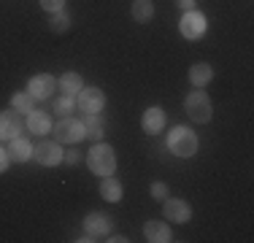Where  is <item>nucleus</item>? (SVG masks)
Returning <instances> with one entry per match:
<instances>
[{"label":"nucleus","instance_id":"obj_20","mask_svg":"<svg viewBox=\"0 0 254 243\" xmlns=\"http://www.w3.org/2000/svg\"><path fill=\"white\" fill-rule=\"evenodd\" d=\"M130 14H132V19H135V22H149L154 16V3H152V0H132Z\"/></svg>","mask_w":254,"mask_h":243},{"label":"nucleus","instance_id":"obj_14","mask_svg":"<svg viewBox=\"0 0 254 243\" xmlns=\"http://www.w3.org/2000/svg\"><path fill=\"white\" fill-rule=\"evenodd\" d=\"M27 130L35 132V135H46L52 132V119L46 111H30L27 114Z\"/></svg>","mask_w":254,"mask_h":243},{"label":"nucleus","instance_id":"obj_26","mask_svg":"<svg viewBox=\"0 0 254 243\" xmlns=\"http://www.w3.org/2000/svg\"><path fill=\"white\" fill-rule=\"evenodd\" d=\"M8 162H11V160H8V151H5L3 146H0V173L5 170V165H8Z\"/></svg>","mask_w":254,"mask_h":243},{"label":"nucleus","instance_id":"obj_19","mask_svg":"<svg viewBox=\"0 0 254 243\" xmlns=\"http://www.w3.org/2000/svg\"><path fill=\"white\" fill-rule=\"evenodd\" d=\"M57 87L63 89L65 95H78L81 92V87H84V78L78 76V73H63V76H60V81H57Z\"/></svg>","mask_w":254,"mask_h":243},{"label":"nucleus","instance_id":"obj_24","mask_svg":"<svg viewBox=\"0 0 254 243\" xmlns=\"http://www.w3.org/2000/svg\"><path fill=\"white\" fill-rule=\"evenodd\" d=\"M41 8L49 11V14H57V11L65 8V0H41Z\"/></svg>","mask_w":254,"mask_h":243},{"label":"nucleus","instance_id":"obj_13","mask_svg":"<svg viewBox=\"0 0 254 243\" xmlns=\"http://www.w3.org/2000/svg\"><path fill=\"white\" fill-rule=\"evenodd\" d=\"M84 227H87V233L95 235V238H98V235H108L111 219H108L106 214H98V211H95V214H89L87 219H84Z\"/></svg>","mask_w":254,"mask_h":243},{"label":"nucleus","instance_id":"obj_11","mask_svg":"<svg viewBox=\"0 0 254 243\" xmlns=\"http://www.w3.org/2000/svg\"><path fill=\"white\" fill-rule=\"evenodd\" d=\"M141 124H143V132H149V135H157V132L165 127V111H162L160 106H152L143 111L141 117Z\"/></svg>","mask_w":254,"mask_h":243},{"label":"nucleus","instance_id":"obj_4","mask_svg":"<svg viewBox=\"0 0 254 243\" xmlns=\"http://www.w3.org/2000/svg\"><path fill=\"white\" fill-rule=\"evenodd\" d=\"M52 132L57 135L60 143H78V141L84 138V122L70 119V117H63L57 124L52 127Z\"/></svg>","mask_w":254,"mask_h":243},{"label":"nucleus","instance_id":"obj_23","mask_svg":"<svg viewBox=\"0 0 254 243\" xmlns=\"http://www.w3.org/2000/svg\"><path fill=\"white\" fill-rule=\"evenodd\" d=\"M49 27L54 30V33H65V30L70 27V19H68V14H65V11H57V14H52V22H49Z\"/></svg>","mask_w":254,"mask_h":243},{"label":"nucleus","instance_id":"obj_18","mask_svg":"<svg viewBox=\"0 0 254 243\" xmlns=\"http://www.w3.org/2000/svg\"><path fill=\"white\" fill-rule=\"evenodd\" d=\"M211 78H214V70H211V65L195 62V65L190 68V81H192V87H205Z\"/></svg>","mask_w":254,"mask_h":243},{"label":"nucleus","instance_id":"obj_2","mask_svg":"<svg viewBox=\"0 0 254 243\" xmlns=\"http://www.w3.org/2000/svg\"><path fill=\"white\" fill-rule=\"evenodd\" d=\"M168 149L176 157H192L197 151V135L187 127H173L168 132Z\"/></svg>","mask_w":254,"mask_h":243},{"label":"nucleus","instance_id":"obj_12","mask_svg":"<svg viewBox=\"0 0 254 243\" xmlns=\"http://www.w3.org/2000/svg\"><path fill=\"white\" fill-rule=\"evenodd\" d=\"M8 160L11 162H25L33 157V143L27 141V138H22V135H16V138H11V143H8Z\"/></svg>","mask_w":254,"mask_h":243},{"label":"nucleus","instance_id":"obj_28","mask_svg":"<svg viewBox=\"0 0 254 243\" xmlns=\"http://www.w3.org/2000/svg\"><path fill=\"white\" fill-rule=\"evenodd\" d=\"M65 160H68L70 165H76V162L81 160V157H78V151H68V154H65Z\"/></svg>","mask_w":254,"mask_h":243},{"label":"nucleus","instance_id":"obj_3","mask_svg":"<svg viewBox=\"0 0 254 243\" xmlns=\"http://www.w3.org/2000/svg\"><path fill=\"white\" fill-rule=\"evenodd\" d=\"M184 108H187V117L192 122H197V124H205V122H211V114H214V108H211V100L205 92H190L184 100Z\"/></svg>","mask_w":254,"mask_h":243},{"label":"nucleus","instance_id":"obj_1","mask_svg":"<svg viewBox=\"0 0 254 243\" xmlns=\"http://www.w3.org/2000/svg\"><path fill=\"white\" fill-rule=\"evenodd\" d=\"M87 162H89V170L98 176H111L117 170V154H114V149L108 143H95L89 149Z\"/></svg>","mask_w":254,"mask_h":243},{"label":"nucleus","instance_id":"obj_25","mask_svg":"<svg viewBox=\"0 0 254 243\" xmlns=\"http://www.w3.org/2000/svg\"><path fill=\"white\" fill-rule=\"evenodd\" d=\"M152 197H154V200H165V197H168V184L154 181V184H152Z\"/></svg>","mask_w":254,"mask_h":243},{"label":"nucleus","instance_id":"obj_15","mask_svg":"<svg viewBox=\"0 0 254 243\" xmlns=\"http://www.w3.org/2000/svg\"><path fill=\"white\" fill-rule=\"evenodd\" d=\"M103 132H106V119H103L100 114H87V119H84V138L100 141Z\"/></svg>","mask_w":254,"mask_h":243},{"label":"nucleus","instance_id":"obj_9","mask_svg":"<svg viewBox=\"0 0 254 243\" xmlns=\"http://www.w3.org/2000/svg\"><path fill=\"white\" fill-rule=\"evenodd\" d=\"M33 160H38L41 165H46V168L60 165V162H63V149H60V143L44 141L41 146H35V149H33Z\"/></svg>","mask_w":254,"mask_h":243},{"label":"nucleus","instance_id":"obj_16","mask_svg":"<svg viewBox=\"0 0 254 243\" xmlns=\"http://www.w3.org/2000/svg\"><path fill=\"white\" fill-rule=\"evenodd\" d=\"M143 235L152 243H168L171 241V230H168L165 222H146L143 224Z\"/></svg>","mask_w":254,"mask_h":243},{"label":"nucleus","instance_id":"obj_5","mask_svg":"<svg viewBox=\"0 0 254 243\" xmlns=\"http://www.w3.org/2000/svg\"><path fill=\"white\" fill-rule=\"evenodd\" d=\"M106 106V95L98 87H81V92L76 95V108H81L84 114H98Z\"/></svg>","mask_w":254,"mask_h":243},{"label":"nucleus","instance_id":"obj_22","mask_svg":"<svg viewBox=\"0 0 254 243\" xmlns=\"http://www.w3.org/2000/svg\"><path fill=\"white\" fill-rule=\"evenodd\" d=\"M76 108V103H73V95H63L57 103H54V111L60 114V117H70V111Z\"/></svg>","mask_w":254,"mask_h":243},{"label":"nucleus","instance_id":"obj_6","mask_svg":"<svg viewBox=\"0 0 254 243\" xmlns=\"http://www.w3.org/2000/svg\"><path fill=\"white\" fill-rule=\"evenodd\" d=\"M179 30H181V35L190 38V41L200 38L205 33V16L200 11H184V16H181V22H179Z\"/></svg>","mask_w":254,"mask_h":243},{"label":"nucleus","instance_id":"obj_10","mask_svg":"<svg viewBox=\"0 0 254 243\" xmlns=\"http://www.w3.org/2000/svg\"><path fill=\"white\" fill-rule=\"evenodd\" d=\"M22 135V117L19 111H3L0 114V141H11V138Z\"/></svg>","mask_w":254,"mask_h":243},{"label":"nucleus","instance_id":"obj_7","mask_svg":"<svg viewBox=\"0 0 254 243\" xmlns=\"http://www.w3.org/2000/svg\"><path fill=\"white\" fill-rule=\"evenodd\" d=\"M27 87H30L27 92L33 95L35 100H46V97H52L54 89H57V78H54L52 73H38V76L30 78Z\"/></svg>","mask_w":254,"mask_h":243},{"label":"nucleus","instance_id":"obj_21","mask_svg":"<svg viewBox=\"0 0 254 243\" xmlns=\"http://www.w3.org/2000/svg\"><path fill=\"white\" fill-rule=\"evenodd\" d=\"M33 103H35V97L30 92H16L14 97H11V106H14L19 114H30L33 111Z\"/></svg>","mask_w":254,"mask_h":243},{"label":"nucleus","instance_id":"obj_17","mask_svg":"<svg viewBox=\"0 0 254 243\" xmlns=\"http://www.w3.org/2000/svg\"><path fill=\"white\" fill-rule=\"evenodd\" d=\"M100 194H103V200H108V203H119V200H122V184H119L114 176H103Z\"/></svg>","mask_w":254,"mask_h":243},{"label":"nucleus","instance_id":"obj_8","mask_svg":"<svg viewBox=\"0 0 254 243\" xmlns=\"http://www.w3.org/2000/svg\"><path fill=\"white\" fill-rule=\"evenodd\" d=\"M162 214H165L168 222H176V224H184V222H190V216H192V205L187 203V200H168L165 197V205H162Z\"/></svg>","mask_w":254,"mask_h":243},{"label":"nucleus","instance_id":"obj_27","mask_svg":"<svg viewBox=\"0 0 254 243\" xmlns=\"http://www.w3.org/2000/svg\"><path fill=\"white\" fill-rule=\"evenodd\" d=\"M176 3H179L184 11H195V3H197V0H176Z\"/></svg>","mask_w":254,"mask_h":243}]
</instances>
